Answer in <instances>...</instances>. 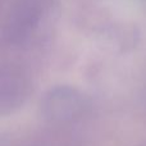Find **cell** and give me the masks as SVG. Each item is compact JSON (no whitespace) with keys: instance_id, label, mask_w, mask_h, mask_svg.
Segmentation results:
<instances>
[{"instance_id":"6da1fadb","label":"cell","mask_w":146,"mask_h":146,"mask_svg":"<svg viewBox=\"0 0 146 146\" xmlns=\"http://www.w3.org/2000/svg\"><path fill=\"white\" fill-rule=\"evenodd\" d=\"M58 10V0H19L5 23L7 42L15 48H28L38 42L53 27Z\"/></svg>"},{"instance_id":"7a4b0ae2","label":"cell","mask_w":146,"mask_h":146,"mask_svg":"<svg viewBox=\"0 0 146 146\" xmlns=\"http://www.w3.org/2000/svg\"><path fill=\"white\" fill-rule=\"evenodd\" d=\"M91 109V99L71 85H56L44 92L38 103L40 114L48 123L69 124L86 115Z\"/></svg>"},{"instance_id":"3957f363","label":"cell","mask_w":146,"mask_h":146,"mask_svg":"<svg viewBox=\"0 0 146 146\" xmlns=\"http://www.w3.org/2000/svg\"><path fill=\"white\" fill-rule=\"evenodd\" d=\"M30 81L15 69L0 72V115L17 111L30 96Z\"/></svg>"}]
</instances>
